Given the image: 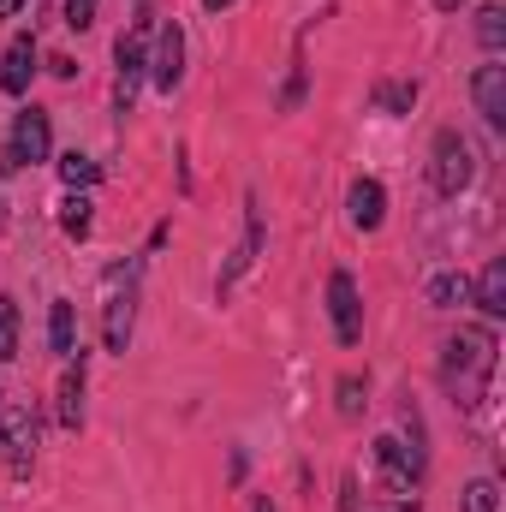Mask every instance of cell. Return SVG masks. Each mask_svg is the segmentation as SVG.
<instances>
[{
  "instance_id": "obj_1",
  "label": "cell",
  "mask_w": 506,
  "mask_h": 512,
  "mask_svg": "<svg viewBox=\"0 0 506 512\" xmlns=\"http://www.w3.org/2000/svg\"><path fill=\"white\" fill-rule=\"evenodd\" d=\"M489 376H495V334L489 328H459L447 340V358H441V382L453 393V405L477 411L489 399Z\"/></svg>"
},
{
  "instance_id": "obj_2",
  "label": "cell",
  "mask_w": 506,
  "mask_h": 512,
  "mask_svg": "<svg viewBox=\"0 0 506 512\" xmlns=\"http://www.w3.org/2000/svg\"><path fill=\"white\" fill-rule=\"evenodd\" d=\"M131 322H137V268H114L108 274V316H102V346L126 352Z\"/></svg>"
},
{
  "instance_id": "obj_3",
  "label": "cell",
  "mask_w": 506,
  "mask_h": 512,
  "mask_svg": "<svg viewBox=\"0 0 506 512\" xmlns=\"http://www.w3.org/2000/svg\"><path fill=\"white\" fill-rule=\"evenodd\" d=\"M471 173H477V161H471V143H465L459 131H441V137H435V167H429L435 191H441V197H459V191L471 185Z\"/></svg>"
},
{
  "instance_id": "obj_4",
  "label": "cell",
  "mask_w": 506,
  "mask_h": 512,
  "mask_svg": "<svg viewBox=\"0 0 506 512\" xmlns=\"http://www.w3.org/2000/svg\"><path fill=\"white\" fill-rule=\"evenodd\" d=\"M328 316H334V340L340 346H358L364 340V304H358V280L346 268L328 274Z\"/></svg>"
},
{
  "instance_id": "obj_5",
  "label": "cell",
  "mask_w": 506,
  "mask_h": 512,
  "mask_svg": "<svg viewBox=\"0 0 506 512\" xmlns=\"http://www.w3.org/2000/svg\"><path fill=\"white\" fill-rule=\"evenodd\" d=\"M0 453L12 465V477L30 471V453H36V417L24 405H0Z\"/></svg>"
},
{
  "instance_id": "obj_6",
  "label": "cell",
  "mask_w": 506,
  "mask_h": 512,
  "mask_svg": "<svg viewBox=\"0 0 506 512\" xmlns=\"http://www.w3.org/2000/svg\"><path fill=\"white\" fill-rule=\"evenodd\" d=\"M179 78H185V30L179 24H161L155 60H149V84L155 90H179Z\"/></svg>"
},
{
  "instance_id": "obj_7",
  "label": "cell",
  "mask_w": 506,
  "mask_h": 512,
  "mask_svg": "<svg viewBox=\"0 0 506 512\" xmlns=\"http://www.w3.org/2000/svg\"><path fill=\"white\" fill-rule=\"evenodd\" d=\"M12 167H30V161H48V114H18L12 120V149H6Z\"/></svg>"
},
{
  "instance_id": "obj_8",
  "label": "cell",
  "mask_w": 506,
  "mask_h": 512,
  "mask_svg": "<svg viewBox=\"0 0 506 512\" xmlns=\"http://www.w3.org/2000/svg\"><path fill=\"white\" fill-rule=\"evenodd\" d=\"M471 96H477V114L489 120L495 131H506V66H477V78H471Z\"/></svg>"
},
{
  "instance_id": "obj_9",
  "label": "cell",
  "mask_w": 506,
  "mask_h": 512,
  "mask_svg": "<svg viewBox=\"0 0 506 512\" xmlns=\"http://www.w3.org/2000/svg\"><path fill=\"white\" fill-rule=\"evenodd\" d=\"M30 72H36V36L18 30L12 48H6V66H0V90H6V96H24V90H30Z\"/></svg>"
},
{
  "instance_id": "obj_10",
  "label": "cell",
  "mask_w": 506,
  "mask_h": 512,
  "mask_svg": "<svg viewBox=\"0 0 506 512\" xmlns=\"http://www.w3.org/2000/svg\"><path fill=\"white\" fill-rule=\"evenodd\" d=\"M114 60H120V90H114V102H120V114L131 108V96H137V84H143V72H149V54H143V36H120V48H114Z\"/></svg>"
},
{
  "instance_id": "obj_11",
  "label": "cell",
  "mask_w": 506,
  "mask_h": 512,
  "mask_svg": "<svg viewBox=\"0 0 506 512\" xmlns=\"http://www.w3.org/2000/svg\"><path fill=\"white\" fill-rule=\"evenodd\" d=\"M346 203H352V227H358V233H376L381 221H387V191H381V179H358Z\"/></svg>"
},
{
  "instance_id": "obj_12",
  "label": "cell",
  "mask_w": 506,
  "mask_h": 512,
  "mask_svg": "<svg viewBox=\"0 0 506 512\" xmlns=\"http://www.w3.org/2000/svg\"><path fill=\"white\" fill-rule=\"evenodd\" d=\"M256 256H262V209L251 203V215H245V245L233 251V262H227V268H221V280H215V292H221V298L233 292V280H239V274L251 268Z\"/></svg>"
},
{
  "instance_id": "obj_13",
  "label": "cell",
  "mask_w": 506,
  "mask_h": 512,
  "mask_svg": "<svg viewBox=\"0 0 506 512\" xmlns=\"http://www.w3.org/2000/svg\"><path fill=\"white\" fill-rule=\"evenodd\" d=\"M471 298H477V310H483V316H495V322L506 316V262H501V256H495V262H489V268L477 274Z\"/></svg>"
},
{
  "instance_id": "obj_14",
  "label": "cell",
  "mask_w": 506,
  "mask_h": 512,
  "mask_svg": "<svg viewBox=\"0 0 506 512\" xmlns=\"http://www.w3.org/2000/svg\"><path fill=\"white\" fill-rule=\"evenodd\" d=\"M48 346H54L60 358L78 352V316H72V298H54V310H48Z\"/></svg>"
},
{
  "instance_id": "obj_15",
  "label": "cell",
  "mask_w": 506,
  "mask_h": 512,
  "mask_svg": "<svg viewBox=\"0 0 506 512\" xmlns=\"http://www.w3.org/2000/svg\"><path fill=\"white\" fill-rule=\"evenodd\" d=\"M376 459H381V471H387V483H393L399 495H411L417 471H411V459H405V447H399L393 435H381V441H376Z\"/></svg>"
},
{
  "instance_id": "obj_16",
  "label": "cell",
  "mask_w": 506,
  "mask_h": 512,
  "mask_svg": "<svg viewBox=\"0 0 506 512\" xmlns=\"http://www.w3.org/2000/svg\"><path fill=\"white\" fill-rule=\"evenodd\" d=\"M60 423H66V429L84 423V358L66 364V376H60Z\"/></svg>"
},
{
  "instance_id": "obj_17",
  "label": "cell",
  "mask_w": 506,
  "mask_h": 512,
  "mask_svg": "<svg viewBox=\"0 0 506 512\" xmlns=\"http://www.w3.org/2000/svg\"><path fill=\"white\" fill-rule=\"evenodd\" d=\"M423 292H429V304H435V310H453V304H465V298H471V280H465V274H435Z\"/></svg>"
},
{
  "instance_id": "obj_18",
  "label": "cell",
  "mask_w": 506,
  "mask_h": 512,
  "mask_svg": "<svg viewBox=\"0 0 506 512\" xmlns=\"http://www.w3.org/2000/svg\"><path fill=\"white\" fill-rule=\"evenodd\" d=\"M90 209H96V203H90L84 191H72V197L60 203V227H66L72 239H84V233H90Z\"/></svg>"
},
{
  "instance_id": "obj_19",
  "label": "cell",
  "mask_w": 506,
  "mask_h": 512,
  "mask_svg": "<svg viewBox=\"0 0 506 512\" xmlns=\"http://www.w3.org/2000/svg\"><path fill=\"white\" fill-rule=\"evenodd\" d=\"M96 173H102V167H96L90 155H78V149H72V155H60V179H66L72 191H84V185H96Z\"/></svg>"
},
{
  "instance_id": "obj_20",
  "label": "cell",
  "mask_w": 506,
  "mask_h": 512,
  "mask_svg": "<svg viewBox=\"0 0 506 512\" xmlns=\"http://www.w3.org/2000/svg\"><path fill=\"white\" fill-rule=\"evenodd\" d=\"M18 358V304L0 292V364H12Z\"/></svg>"
},
{
  "instance_id": "obj_21",
  "label": "cell",
  "mask_w": 506,
  "mask_h": 512,
  "mask_svg": "<svg viewBox=\"0 0 506 512\" xmlns=\"http://www.w3.org/2000/svg\"><path fill=\"white\" fill-rule=\"evenodd\" d=\"M459 512H501V483H495V477H477V483L465 489V507Z\"/></svg>"
},
{
  "instance_id": "obj_22",
  "label": "cell",
  "mask_w": 506,
  "mask_h": 512,
  "mask_svg": "<svg viewBox=\"0 0 506 512\" xmlns=\"http://www.w3.org/2000/svg\"><path fill=\"white\" fill-rule=\"evenodd\" d=\"M477 42L483 48H501L506 42V6H483L477 12Z\"/></svg>"
},
{
  "instance_id": "obj_23",
  "label": "cell",
  "mask_w": 506,
  "mask_h": 512,
  "mask_svg": "<svg viewBox=\"0 0 506 512\" xmlns=\"http://www.w3.org/2000/svg\"><path fill=\"white\" fill-rule=\"evenodd\" d=\"M376 102H381V108H393V114H411V102H417V84H381Z\"/></svg>"
},
{
  "instance_id": "obj_24",
  "label": "cell",
  "mask_w": 506,
  "mask_h": 512,
  "mask_svg": "<svg viewBox=\"0 0 506 512\" xmlns=\"http://www.w3.org/2000/svg\"><path fill=\"white\" fill-rule=\"evenodd\" d=\"M364 405H370V399H364V382L346 376V382H340V417L352 423V417H364Z\"/></svg>"
},
{
  "instance_id": "obj_25",
  "label": "cell",
  "mask_w": 506,
  "mask_h": 512,
  "mask_svg": "<svg viewBox=\"0 0 506 512\" xmlns=\"http://www.w3.org/2000/svg\"><path fill=\"white\" fill-rule=\"evenodd\" d=\"M66 24L72 30H90L96 24V0H66Z\"/></svg>"
},
{
  "instance_id": "obj_26",
  "label": "cell",
  "mask_w": 506,
  "mask_h": 512,
  "mask_svg": "<svg viewBox=\"0 0 506 512\" xmlns=\"http://www.w3.org/2000/svg\"><path fill=\"white\" fill-rule=\"evenodd\" d=\"M340 512H358V477L340 483Z\"/></svg>"
},
{
  "instance_id": "obj_27",
  "label": "cell",
  "mask_w": 506,
  "mask_h": 512,
  "mask_svg": "<svg viewBox=\"0 0 506 512\" xmlns=\"http://www.w3.org/2000/svg\"><path fill=\"white\" fill-rule=\"evenodd\" d=\"M18 6H24V0H0V18H12V12H18Z\"/></svg>"
},
{
  "instance_id": "obj_28",
  "label": "cell",
  "mask_w": 506,
  "mask_h": 512,
  "mask_svg": "<svg viewBox=\"0 0 506 512\" xmlns=\"http://www.w3.org/2000/svg\"><path fill=\"white\" fill-rule=\"evenodd\" d=\"M435 6H441V12H459V6H465V0H435Z\"/></svg>"
},
{
  "instance_id": "obj_29",
  "label": "cell",
  "mask_w": 506,
  "mask_h": 512,
  "mask_svg": "<svg viewBox=\"0 0 506 512\" xmlns=\"http://www.w3.org/2000/svg\"><path fill=\"white\" fill-rule=\"evenodd\" d=\"M203 6H209V12H221V6H233V0H203Z\"/></svg>"
},
{
  "instance_id": "obj_30",
  "label": "cell",
  "mask_w": 506,
  "mask_h": 512,
  "mask_svg": "<svg viewBox=\"0 0 506 512\" xmlns=\"http://www.w3.org/2000/svg\"><path fill=\"white\" fill-rule=\"evenodd\" d=\"M256 512H274V501H256Z\"/></svg>"
}]
</instances>
